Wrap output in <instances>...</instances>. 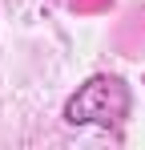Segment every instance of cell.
I'll return each instance as SVG.
<instances>
[{"label": "cell", "instance_id": "6da1fadb", "mask_svg": "<svg viewBox=\"0 0 145 150\" xmlns=\"http://www.w3.org/2000/svg\"><path fill=\"white\" fill-rule=\"evenodd\" d=\"M129 101H133L129 85L117 73H93L65 101L61 118H65V126H101V130H109L129 114Z\"/></svg>", "mask_w": 145, "mask_h": 150}]
</instances>
